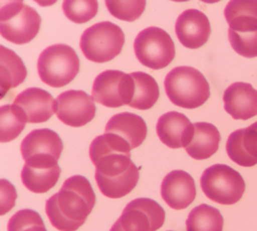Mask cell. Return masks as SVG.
Returning a JSON list of instances; mask_svg holds the SVG:
<instances>
[{"label": "cell", "instance_id": "obj_1", "mask_svg": "<svg viewBox=\"0 0 257 231\" xmlns=\"http://www.w3.org/2000/svg\"><path fill=\"white\" fill-rule=\"evenodd\" d=\"M131 145L113 134L96 137L89 147L98 189L108 198H122L139 182V169L132 162Z\"/></svg>", "mask_w": 257, "mask_h": 231}, {"label": "cell", "instance_id": "obj_2", "mask_svg": "<svg viewBox=\"0 0 257 231\" xmlns=\"http://www.w3.org/2000/svg\"><path fill=\"white\" fill-rule=\"evenodd\" d=\"M95 193L89 180L81 175L66 179L61 190L46 202V213L59 231H76L95 206Z\"/></svg>", "mask_w": 257, "mask_h": 231}, {"label": "cell", "instance_id": "obj_3", "mask_svg": "<svg viewBox=\"0 0 257 231\" xmlns=\"http://www.w3.org/2000/svg\"><path fill=\"white\" fill-rule=\"evenodd\" d=\"M164 89L174 105L186 109L203 105L211 96L205 76L199 70L189 66L172 69L165 76Z\"/></svg>", "mask_w": 257, "mask_h": 231}, {"label": "cell", "instance_id": "obj_4", "mask_svg": "<svg viewBox=\"0 0 257 231\" xmlns=\"http://www.w3.org/2000/svg\"><path fill=\"white\" fill-rule=\"evenodd\" d=\"M80 58L74 49L64 44L46 48L38 57L37 71L42 81L54 88L70 84L80 71Z\"/></svg>", "mask_w": 257, "mask_h": 231}, {"label": "cell", "instance_id": "obj_5", "mask_svg": "<svg viewBox=\"0 0 257 231\" xmlns=\"http://www.w3.org/2000/svg\"><path fill=\"white\" fill-rule=\"evenodd\" d=\"M3 4L0 9L2 36L15 45L31 42L41 29L42 18L38 12L19 0Z\"/></svg>", "mask_w": 257, "mask_h": 231}, {"label": "cell", "instance_id": "obj_6", "mask_svg": "<svg viewBox=\"0 0 257 231\" xmlns=\"http://www.w3.org/2000/svg\"><path fill=\"white\" fill-rule=\"evenodd\" d=\"M124 44L123 30L110 22H102L85 30L80 47L89 61L107 63L121 53Z\"/></svg>", "mask_w": 257, "mask_h": 231}, {"label": "cell", "instance_id": "obj_7", "mask_svg": "<svg viewBox=\"0 0 257 231\" xmlns=\"http://www.w3.org/2000/svg\"><path fill=\"white\" fill-rule=\"evenodd\" d=\"M200 185L206 197L220 205L238 203L245 190L240 173L226 165H214L204 170Z\"/></svg>", "mask_w": 257, "mask_h": 231}, {"label": "cell", "instance_id": "obj_8", "mask_svg": "<svg viewBox=\"0 0 257 231\" xmlns=\"http://www.w3.org/2000/svg\"><path fill=\"white\" fill-rule=\"evenodd\" d=\"M135 54L143 66L154 70L169 66L175 58L176 48L171 35L158 27H148L137 35Z\"/></svg>", "mask_w": 257, "mask_h": 231}, {"label": "cell", "instance_id": "obj_9", "mask_svg": "<svg viewBox=\"0 0 257 231\" xmlns=\"http://www.w3.org/2000/svg\"><path fill=\"white\" fill-rule=\"evenodd\" d=\"M165 222V211L152 198H136L124 208L109 231H157Z\"/></svg>", "mask_w": 257, "mask_h": 231}, {"label": "cell", "instance_id": "obj_10", "mask_svg": "<svg viewBox=\"0 0 257 231\" xmlns=\"http://www.w3.org/2000/svg\"><path fill=\"white\" fill-rule=\"evenodd\" d=\"M132 75L120 70H106L98 74L92 85V98L106 107L117 108L130 104Z\"/></svg>", "mask_w": 257, "mask_h": 231}, {"label": "cell", "instance_id": "obj_11", "mask_svg": "<svg viewBox=\"0 0 257 231\" xmlns=\"http://www.w3.org/2000/svg\"><path fill=\"white\" fill-rule=\"evenodd\" d=\"M95 113L92 96L83 90H68L56 99V116L66 125L84 126L92 121Z\"/></svg>", "mask_w": 257, "mask_h": 231}, {"label": "cell", "instance_id": "obj_12", "mask_svg": "<svg viewBox=\"0 0 257 231\" xmlns=\"http://www.w3.org/2000/svg\"><path fill=\"white\" fill-rule=\"evenodd\" d=\"M175 31L182 46L189 49H198L209 41L211 24L203 12L190 9L177 18Z\"/></svg>", "mask_w": 257, "mask_h": 231}, {"label": "cell", "instance_id": "obj_13", "mask_svg": "<svg viewBox=\"0 0 257 231\" xmlns=\"http://www.w3.org/2000/svg\"><path fill=\"white\" fill-rule=\"evenodd\" d=\"M14 105L22 109L27 122L44 123L56 113V101L47 90L37 87L28 88L17 95Z\"/></svg>", "mask_w": 257, "mask_h": 231}, {"label": "cell", "instance_id": "obj_14", "mask_svg": "<svg viewBox=\"0 0 257 231\" xmlns=\"http://www.w3.org/2000/svg\"><path fill=\"white\" fill-rule=\"evenodd\" d=\"M196 194L194 178L182 170H175L169 173L161 184L163 200L175 210H182L189 207L195 200Z\"/></svg>", "mask_w": 257, "mask_h": 231}, {"label": "cell", "instance_id": "obj_15", "mask_svg": "<svg viewBox=\"0 0 257 231\" xmlns=\"http://www.w3.org/2000/svg\"><path fill=\"white\" fill-rule=\"evenodd\" d=\"M64 149L61 137L50 128H38L30 132L21 145L25 162L32 158H51L58 160Z\"/></svg>", "mask_w": 257, "mask_h": 231}, {"label": "cell", "instance_id": "obj_16", "mask_svg": "<svg viewBox=\"0 0 257 231\" xmlns=\"http://www.w3.org/2000/svg\"><path fill=\"white\" fill-rule=\"evenodd\" d=\"M223 103L233 119L245 121L257 116V90L249 83H233L225 89Z\"/></svg>", "mask_w": 257, "mask_h": 231}, {"label": "cell", "instance_id": "obj_17", "mask_svg": "<svg viewBox=\"0 0 257 231\" xmlns=\"http://www.w3.org/2000/svg\"><path fill=\"white\" fill-rule=\"evenodd\" d=\"M157 135L161 142L171 148L186 147L194 130L190 119L179 112L162 115L157 122Z\"/></svg>", "mask_w": 257, "mask_h": 231}, {"label": "cell", "instance_id": "obj_18", "mask_svg": "<svg viewBox=\"0 0 257 231\" xmlns=\"http://www.w3.org/2000/svg\"><path fill=\"white\" fill-rule=\"evenodd\" d=\"M225 148L230 159L238 166L257 165V122L233 132L228 138Z\"/></svg>", "mask_w": 257, "mask_h": 231}, {"label": "cell", "instance_id": "obj_19", "mask_svg": "<svg viewBox=\"0 0 257 231\" xmlns=\"http://www.w3.org/2000/svg\"><path fill=\"white\" fill-rule=\"evenodd\" d=\"M61 177L57 162H27L22 170V182L33 193H46Z\"/></svg>", "mask_w": 257, "mask_h": 231}, {"label": "cell", "instance_id": "obj_20", "mask_svg": "<svg viewBox=\"0 0 257 231\" xmlns=\"http://www.w3.org/2000/svg\"><path fill=\"white\" fill-rule=\"evenodd\" d=\"M105 134H113L123 139L133 149L144 142L147 136V125L140 116L128 112L120 113L108 120Z\"/></svg>", "mask_w": 257, "mask_h": 231}, {"label": "cell", "instance_id": "obj_21", "mask_svg": "<svg viewBox=\"0 0 257 231\" xmlns=\"http://www.w3.org/2000/svg\"><path fill=\"white\" fill-rule=\"evenodd\" d=\"M220 133L215 125L207 122L194 124V130L185 150L196 160H204L213 156L219 148Z\"/></svg>", "mask_w": 257, "mask_h": 231}, {"label": "cell", "instance_id": "obj_22", "mask_svg": "<svg viewBox=\"0 0 257 231\" xmlns=\"http://www.w3.org/2000/svg\"><path fill=\"white\" fill-rule=\"evenodd\" d=\"M28 71L13 50L0 45V96L4 98L9 90L24 83Z\"/></svg>", "mask_w": 257, "mask_h": 231}, {"label": "cell", "instance_id": "obj_23", "mask_svg": "<svg viewBox=\"0 0 257 231\" xmlns=\"http://www.w3.org/2000/svg\"><path fill=\"white\" fill-rule=\"evenodd\" d=\"M229 30H257V0H232L224 9Z\"/></svg>", "mask_w": 257, "mask_h": 231}, {"label": "cell", "instance_id": "obj_24", "mask_svg": "<svg viewBox=\"0 0 257 231\" xmlns=\"http://www.w3.org/2000/svg\"><path fill=\"white\" fill-rule=\"evenodd\" d=\"M131 75L133 79L132 99L128 106L140 110L152 108L160 96L157 81L152 75L141 71L131 73Z\"/></svg>", "mask_w": 257, "mask_h": 231}, {"label": "cell", "instance_id": "obj_25", "mask_svg": "<svg viewBox=\"0 0 257 231\" xmlns=\"http://www.w3.org/2000/svg\"><path fill=\"white\" fill-rule=\"evenodd\" d=\"M185 224L186 231H222L223 217L218 209L202 204L191 211Z\"/></svg>", "mask_w": 257, "mask_h": 231}, {"label": "cell", "instance_id": "obj_26", "mask_svg": "<svg viewBox=\"0 0 257 231\" xmlns=\"http://www.w3.org/2000/svg\"><path fill=\"white\" fill-rule=\"evenodd\" d=\"M27 120L22 109L16 105H4L0 108V141L10 142L22 134Z\"/></svg>", "mask_w": 257, "mask_h": 231}, {"label": "cell", "instance_id": "obj_27", "mask_svg": "<svg viewBox=\"0 0 257 231\" xmlns=\"http://www.w3.org/2000/svg\"><path fill=\"white\" fill-rule=\"evenodd\" d=\"M62 7L69 21L85 24L96 16L98 3L96 0H65Z\"/></svg>", "mask_w": 257, "mask_h": 231}, {"label": "cell", "instance_id": "obj_28", "mask_svg": "<svg viewBox=\"0 0 257 231\" xmlns=\"http://www.w3.org/2000/svg\"><path fill=\"white\" fill-rule=\"evenodd\" d=\"M105 5L109 13L120 21L135 22L143 14L146 2L145 0H106Z\"/></svg>", "mask_w": 257, "mask_h": 231}, {"label": "cell", "instance_id": "obj_29", "mask_svg": "<svg viewBox=\"0 0 257 231\" xmlns=\"http://www.w3.org/2000/svg\"><path fill=\"white\" fill-rule=\"evenodd\" d=\"M8 231H48L44 220L34 210H19L8 223Z\"/></svg>", "mask_w": 257, "mask_h": 231}, {"label": "cell", "instance_id": "obj_30", "mask_svg": "<svg viewBox=\"0 0 257 231\" xmlns=\"http://www.w3.org/2000/svg\"><path fill=\"white\" fill-rule=\"evenodd\" d=\"M229 41L235 52L241 56L257 57V30L244 31H228Z\"/></svg>", "mask_w": 257, "mask_h": 231}, {"label": "cell", "instance_id": "obj_31", "mask_svg": "<svg viewBox=\"0 0 257 231\" xmlns=\"http://www.w3.org/2000/svg\"><path fill=\"white\" fill-rule=\"evenodd\" d=\"M0 185H2V211H0V214L4 215L14 208L17 193L14 186L10 184L7 179H2Z\"/></svg>", "mask_w": 257, "mask_h": 231}, {"label": "cell", "instance_id": "obj_32", "mask_svg": "<svg viewBox=\"0 0 257 231\" xmlns=\"http://www.w3.org/2000/svg\"><path fill=\"white\" fill-rule=\"evenodd\" d=\"M170 231H171V230H170Z\"/></svg>", "mask_w": 257, "mask_h": 231}]
</instances>
